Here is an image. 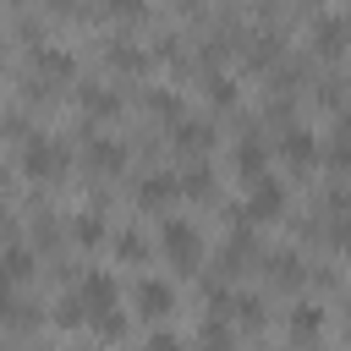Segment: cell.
I'll use <instances>...</instances> for the list:
<instances>
[{
	"mask_svg": "<svg viewBox=\"0 0 351 351\" xmlns=\"http://www.w3.org/2000/svg\"><path fill=\"white\" fill-rule=\"evenodd\" d=\"M71 99H77V115L88 121V126H110V121H121L126 115V88L115 82V77H77L71 82Z\"/></svg>",
	"mask_w": 351,
	"mask_h": 351,
	"instance_id": "8992f818",
	"label": "cell"
},
{
	"mask_svg": "<svg viewBox=\"0 0 351 351\" xmlns=\"http://www.w3.org/2000/svg\"><path fill=\"white\" fill-rule=\"evenodd\" d=\"M186 346H192V351H241V346H236V329H230L225 318H214V313L197 318V335H192Z\"/></svg>",
	"mask_w": 351,
	"mask_h": 351,
	"instance_id": "7402d4cb",
	"label": "cell"
},
{
	"mask_svg": "<svg viewBox=\"0 0 351 351\" xmlns=\"http://www.w3.org/2000/svg\"><path fill=\"white\" fill-rule=\"evenodd\" d=\"M236 208H241V219H247V225H258V230H263V225L285 219V208H291V186H285L274 170H263V176H252V181H247V192H241V203H236Z\"/></svg>",
	"mask_w": 351,
	"mask_h": 351,
	"instance_id": "30bf717a",
	"label": "cell"
},
{
	"mask_svg": "<svg viewBox=\"0 0 351 351\" xmlns=\"http://www.w3.org/2000/svg\"><path fill=\"white\" fill-rule=\"evenodd\" d=\"M71 351H110V346H99V340H77Z\"/></svg>",
	"mask_w": 351,
	"mask_h": 351,
	"instance_id": "d4e9b609",
	"label": "cell"
},
{
	"mask_svg": "<svg viewBox=\"0 0 351 351\" xmlns=\"http://www.w3.org/2000/svg\"><path fill=\"white\" fill-rule=\"evenodd\" d=\"M0 148H5V143H0Z\"/></svg>",
	"mask_w": 351,
	"mask_h": 351,
	"instance_id": "484cf974",
	"label": "cell"
},
{
	"mask_svg": "<svg viewBox=\"0 0 351 351\" xmlns=\"http://www.w3.org/2000/svg\"><path fill=\"white\" fill-rule=\"evenodd\" d=\"M225 324L230 329H263L269 324V296L252 291V285H236L230 302H225Z\"/></svg>",
	"mask_w": 351,
	"mask_h": 351,
	"instance_id": "d6986e66",
	"label": "cell"
},
{
	"mask_svg": "<svg viewBox=\"0 0 351 351\" xmlns=\"http://www.w3.org/2000/svg\"><path fill=\"white\" fill-rule=\"evenodd\" d=\"M346 38H351V11L346 5H318V11H307V60L318 66V60H340L346 55Z\"/></svg>",
	"mask_w": 351,
	"mask_h": 351,
	"instance_id": "ba28073f",
	"label": "cell"
},
{
	"mask_svg": "<svg viewBox=\"0 0 351 351\" xmlns=\"http://www.w3.org/2000/svg\"><path fill=\"white\" fill-rule=\"evenodd\" d=\"M137 104H143V115L148 121H159V126H170V121H181L186 115V93L176 88V82H137Z\"/></svg>",
	"mask_w": 351,
	"mask_h": 351,
	"instance_id": "2e32d148",
	"label": "cell"
},
{
	"mask_svg": "<svg viewBox=\"0 0 351 351\" xmlns=\"http://www.w3.org/2000/svg\"><path fill=\"white\" fill-rule=\"evenodd\" d=\"M165 143H170L176 159H214V148H219V121H214L208 110H186L181 121L165 126Z\"/></svg>",
	"mask_w": 351,
	"mask_h": 351,
	"instance_id": "9c48e42d",
	"label": "cell"
},
{
	"mask_svg": "<svg viewBox=\"0 0 351 351\" xmlns=\"http://www.w3.org/2000/svg\"><path fill=\"white\" fill-rule=\"evenodd\" d=\"M143 351H192V346H186V335H181V329H170V324H154V329L143 335Z\"/></svg>",
	"mask_w": 351,
	"mask_h": 351,
	"instance_id": "cb8c5ba5",
	"label": "cell"
},
{
	"mask_svg": "<svg viewBox=\"0 0 351 351\" xmlns=\"http://www.w3.org/2000/svg\"><path fill=\"white\" fill-rule=\"evenodd\" d=\"M99 60H104V77H115L121 88L132 77L148 82V71H154V55H148L143 33H126V27H99Z\"/></svg>",
	"mask_w": 351,
	"mask_h": 351,
	"instance_id": "277c9868",
	"label": "cell"
},
{
	"mask_svg": "<svg viewBox=\"0 0 351 351\" xmlns=\"http://www.w3.org/2000/svg\"><path fill=\"white\" fill-rule=\"evenodd\" d=\"M324 329H329V307H324L318 296L302 291V296L285 307V335H291V346H296V351H313Z\"/></svg>",
	"mask_w": 351,
	"mask_h": 351,
	"instance_id": "9a60e30c",
	"label": "cell"
},
{
	"mask_svg": "<svg viewBox=\"0 0 351 351\" xmlns=\"http://www.w3.org/2000/svg\"><path fill=\"white\" fill-rule=\"evenodd\" d=\"M176 192H181L186 203H214V197H219V170H214V159H181V165H176Z\"/></svg>",
	"mask_w": 351,
	"mask_h": 351,
	"instance_id": "e0dca14e",
	"label": "cell"
},
{
	"mask_svg": "<svg viewBox=\"0 0 351 351\" xmlns=\"http://www.w3.org/2000/svg\"><path fill=\"white\" fill-rule=\"evenodd\" d=\"M197 93H203L208 115H214V110H236V104H241V77H236L230 66H203V71H197Z\"/></svg>",
	"mask_w": 351,
	"mask_h": 351,
	"instance_id": "ac0fdd59",
	"label": "cell"
},
{
	"mask_svg": "<svg viewBox=\"0 0 351 351\" xmlns=\"http://www.w3.org/2000/svg\"><path fill=\"white\" fill-rule=\"evenodd\" d=\"M49 324H55V329H82V324H88V318H82V307H77V296H71V291H60V296H55V302H49Z\"/></svg>",
	"mask_w": 351,
	"mask_h": 351,
	"instance_id": "603a6c76",
	"label": "cell"
},
{
	"mask_svg": "<svg viewBox=\"0 0 351 351\" xmlns=\"http://www.w3.org/2000/svg\"><path fill=\"white\" fill-rule=\"evenodd\" d=\"M104 241H110V219L77 203L66 214V247H104Z\"/></svg>",
	"mask_w": 351,
	"mask_h": 351,
	"instance_id": "ffe728a7",
	"label": "cell"
},
{
	"mask_svg": "<svg viewBox=\"0 0 351 351\" xmlns=\"http://www.w3.org/2000/svg\"><path fill=\"white\" fill-rule=\"evenodd\" d=\"M66 291L77 296L82 318H99V313L126 307V285H121V274H115V269H104V263H82V269H77V280H71ZM82 329H88V324H82Z\"/></svg>",
	"mask_w": 351,
	"mask_h": 351,
	"instance_id": "5b68a950",
	"label": "cell"
},
{
	"mask_svg": "<svg viewBox=\"0 0 351 351\" xmlns=\"http://www.w3.org/2000/svg\"><path fill=\"white\" fill-rule=\"evenodd\" d=\"M269 154L285 165V170H296V176H307L313 165H318V132L296 115V121H285L274 137H269Z\"/></svg>",
	"mask_w": 351,
	"mask_h": 351,
	"instance_id": "7c38bea8",
	"label": "cell"
},
{
	"mask_svg": "<svg viewBox=\"0 0 351 351\" xmlns=\"http://www.w3.org/2000/svg\"><path fill=\"white\" fill-rule=\"evenodd\" d=\"M269 137H263V126L252 121V110H241V126H236V137H230V165H236V176L241 181H252V176H263L269 170Z\"/></svg>",
	"mask_w": 351,
	"mask_h": 351,
	"instance_id": "5bb4252c",
	"label": "cell"
},
{
	"mask_svg": "<svg viewBox=\"0 0 351 351\" xmlns=\"http://www.w3.org/2000/svg\"><path fill=\"white\" fill-rule=\"evenodd\" d=\"M154 258H165L176 274H197L208 263V241H203V225L192 214H165L159 230H154Z\"/></svg>",
	"mask_w": 351,
	"mask_h": 351,
	"instance_id": "3957f363",
	"label": "cell"
},
{
	"mask_svg": "<svg viewBox=\"0 0 351 351\" xmlns=\"http://www.w3.org/2000/svg\"><path fill=\"white\" fill-rule=\"evenodd\" d=\"M77 170V148H71V132H55V126H33L22 143H16V176L33 181V186H60L66 176Z\"/></svg>",
	"mask_w": 351,
	"mask_h": 351,
	"instance_id": "6da1fadb",
	"label": "cell"
},
{
	"mask_svg": "<svg viewBox=\"0 0 351 351\" xmlns=\"http://www.w3.org/2000/svg\"><path fill=\"white\" fill-rule=\"evenodd\" d=\"M176 165H143L137 170V181H132V203L143 208V214H154V219H165V214H176Z\"/></svg>",
	"mask_w": 351,
	"mask_h": 351,
	"instance_id": "4fadbf2b",
	"label": "cell"
},
{
	"mask_svg": "<svg viewBox=\"0 0 351 351\" xmlns=\"http://www.w3.org/2000/svg\"><path fill=\"white\" fill-rule=\"evenodd\" d=\"M71 132H77V137H71L77 165H82L93 181H121V176L132 170V137H121V132H110V126H88V121H77Z\"/></svg>",
	"mask_w": 351,
	"mask_h": 351,
	"instance_id": "7a4b0ae2",
	"label": "cell"
},
{
	"mask_svg": "<svg viewBox=\"0 0 351 351\" xmlns=\"http://www.w3.org/2000/svg\"><path fill=\"white\" fill-rule=\"evenodd\" d=\"M110 252L115 263H154V236L137 225H110Z\"/></svg>",
	"mask_w": 351,
	"mask_h": 351,
	"instance_id": "44dd1931",
	"label": "cell"
},
{
	"mask_svg": "<svg viewBox=\"0 0 351 351\" xmlns=\"http://www.w3.org/2000/svg\"><path fill=\"white\" fill-rule=\"evenodd\" d=\"M258 274H263V291H285V296H302L307 291V274H313V258L291 241L280 247H263L258 252Z\"/></svg>",
	"mask_w": 351,
	"mask_h": 351,
	"instance_id": "52a82bcc",
	"label": "cell"
},
{
	"mask_svg": "<svg viewBox=\"0 0 351 351\" xmlns=\"http://www.w3.org/2000/svg\"><path fill=\"white\" fill-rule=\"evenodd\" d=\"M176 307H181L176 280H165V274H154V269H143V274L132 280V313H137V318H148V324H170Z\"/></svg>",
	"mask_w": 351,
	"mask_h": 351,
	"instance_id": "8fae6325",
	"label": "cell"
}]
</instances>
